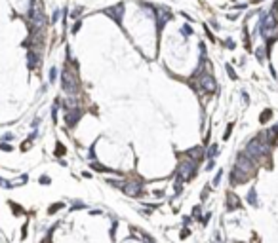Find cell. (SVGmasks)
<instances>
[{
    "label": "cell",
    "instance_id": "6da1fadb",
    "mask_svg": "<svg viewBox=\"0 0 278 243\" xmlns=\"http://www.w3.org/2000/svg\"><path fill=\"white\" fill-rule=\"evenodd\" d=\"M29 21H30V27L33 30L30 32L36 34L40 29H42V25L46 23V13H44V6L40 0H33L29 6Z\"/></svg>",
    "mask_w": 278,
    "mask_h": 243
},
{
    "label": "cell",
    "instance_id": "7a4b0ae2",
    "mask_svg": "<svg viewBox=\"0 0 278 243\" xmlns=\"http://www.w3.org/2000/svg\"><path fill=\"white\" fill-rule=\"evenodd\" d=\"M269 150H271V144L261 137L251 139V141L246 144V154H248L251 160H257V158L265 156V154H269Z\"/></svg>",
    "mask_w": 278,
    "mask_h": 243
},
{
    "label": "cell",
    "instance_id": "3957f363",
    "mask_svg": "<svg viewBox=\"0 0 278 243\" xmlns=\"http://www.w3.org/2000/svg\"><path fill=\"white\" fill-rule=\"evenodd\" d=\"M194 173H196V162H194V160H185V162H181V165H179V169H177V180H175V190L177 192H179V188H181V182L193 179Z\"/></svg>",
    "mask_w": 278,
    "mask_h": 243
},
{
    "label": "cell",
    "instance_id": "277c9868",
    "mask_svg": "<svg viewBox=\"0 0 278 243\" xmlns=\"http://www.w3.org/2000/svg\"><path fill=\"white\" fill-rule=\"evenodd\" d=\"M61 86H63V91H67V95H71V97H74L76 93H78V80H76V76L67 69V66L63 69Z\"/></svg>",
    "mask_w": 278,
    "mask_h": 243
},
{
    "label": "cell",
    "instance_id": "5b68a950",
    "mask_svg": "<svg viewBox=\"0 0 278 243\" xmlns=\"http://www.w3.org/2000/svg\"><path fill=\"white\" fill-rule=\"evenodd\" d=\"M198 84L206 93H215L217 91V82H215V78L210 74V72H202V74L198 76Z\"/></svg>",
    "mask_w": 278,
    "mask_h": 243
},
{
    "label": "cell",
    "instance_id": "8992f818",
    "mask_svg": "<svg viewBox=\"0 0 278 243\" xmlns=\"http://www.w3.org/2000/svg\"><path fill=\"white\" fill-rule=\"evenodd\" d=\"M236 167L240 169L242 173H246V175H250L251 171H253V160H251L246 152H240L238 154V158H236Z\"/></svg>",
    "mask_w": 278,
    "mask_h": 243
},
{
    "label": "cell",
    "instance_id": "52a82bcc",
    "mask_svg": "<svg viewBox=\"0 0 278 243\" xmlns=\"http://www.w3.org/2000/svg\"><path fill=\"white\" fill-rule=\"evenodd\" d=\"M122 190H124V194L130 196V198H139V196L143 194V182H139V180H128V182L122 186Z\"/></svg>",
    "mask_w": 278,
    "mask_h": 243
},
{
    "label": "cell",
    "instance_id": "ba28073f",
    "mask_svg": "<svg viewBox=\"0 0 278 243\" xmlns=\"http://www.w3.org/2000/svg\"><path fill=\"white\" fill-rule=\"evenodd\" d=\"M103 13L109 15L111 19H114L116 23H122V15H124V4L118 2V4H114V6H111V8H105V10H103Z\"/></svg>",
    "mask_w": 278,
    "mask_h": 243
},
{
    "label": "cell",
    "instance_id": "9c48e42d",
    "mask_svg": "<svg viewBox=\"0 0 278 243\" xmlns=\"http://www.w3.org/2000/svg\"><path fill=\"white\" fill-rule=\"evenodd\" d=\"M82 108H71V110H65V122H67V127H74L76 123H78V120L82 118Z\"/></svg>",
    "mask_w": 278,
    "mask_h": 243
},
{
    "label": "cell",
    "instance_id": "30bf717a",
    "mask_svg": "<svg viewBox=\"0 0 278 243\" xmlns=\"http://www.w3.org/2000/svg\"><path fill=\"white\" fill-rule=\"evenodd\" d=\"M156 17V29H158V34L162 32V29H164V25H166L169 19H172V12L169 10H166V8H160L158 10V13L154 15Z\"/></svg>",
    "mask_w": 278,
    "mask_h": 243
},
{
    "label": "cell",
    "instance_id": "8fae6325",
    "mask_svg": "<svg viewBox=\"0 0 278 243\" xmlns=\"http://www.w3.org/2000/svg\"><path fill=\"white\" fill-rule=\"evenodd\" d=\"M38 63H40V53H38V51H34V49H29V53H27V65H29V69L34 70L38 66Z\"/></svg>",
    "mask_w": 278,
    "mask_h": 243
},
{
    "label": "cell",
    "instance_id": "7c38bea8",
    "mask_svg": "<svg viewBox=\"0 0 278 243\" xmlns=\"http://www.w3.org/2000/svg\"><path fill=\"white\" fill-rule=\"evenodd\" d=\"M246 179H248V175L242 173L238 167H234V169H233V173H230V184H242Z\"/></svg>",
    "mask_w": 278,
    "mask_h": 243
},
{
    "label": "cell",
    "instance_id": "4fadbf2b",
    "mask_svg": "<svg viewBox=\"0 0 278 243\" xmlns=\"http://www.w3.org/2000/svg\"><path fill=\"white\" fill-rule=\"evenodd\" d=\"M238 207H240L238 196H236V194H229V196H227V209L233 211V209H238Z\"/></svg>",
    "mask_w": 278,
    "mask_h": 243
},
{
    "label": "cell",
    "instance_id": "5bb4252c",
    "mask_svg": "<svg viewBox=\"0 0 278 243\" xmlns=\"http://www.w3.org/2000/svg\"><path fill=\"white\" fill-rule=\"evenodd\" d=\"M187 154L190 156V160H194V162H198V160H200V158L204 156V150H202V148H200V146H196V148H190V150H189Z\"/></svg>",
    "mask_w": 278,
    "mask_h": 243
},
{
    "label": "cell",
    "instance_id": "9a60e30c",
    "mask_svg": "<svg viewBox=\"0 0 278 243\" xmlns=\"http://www.w3.org/2000/svg\"><path fill=\"white\" fill-rule=\"evenodd\" d=\"M91 169H95V171H99V173H116L118 175V171H112V169H109V167H103V165H99V163H91Z\"/></svg>",
    "mask_w": 278,
    "mask_h": 243
},
{
    "label": "cell",
    "instance_id": "2e32d148",
    "mask_svg": "<svg viewBox=\"0 0 278 243\" xmlns=\"http://www.w3.org/2000/svg\"><path fill=\"white\" fill-rule=\"evenodd\" d=\"M248 203L250 205H257V196H255V188H250V192H248Z\"/></svg>",
    "mask_w": 278,
    "mask_h": 243
},
{
    "label": "cell",
    "instance_id": "e0dca14e",
    "mask_svg": "<svg viewBox=\"0 0 278 243\" xmlns=\"http://www.w3.org/2000/svg\"><path fill=\"white\" fill-rule=\"evenodd\" d=\"M206 156H208L210 160H213L215 156H217V144H212V146L208 148V152H206Z\"/></svg>",
    "mask_w": 278,
    "mask_h": 243
},
{
    "label": "cell",
    "instance_id": "ac0fdd59",
    "mask_svg": "<svg viewBox=\"0 0 278 243\" xmlns=\"http://www.w3.org/2000/svg\"><path fill=\"white\" fill-rule=\"evenodd\" d=\"M65 154H67V150H65V144L57 143V144H55V156L59 158V156H65Z\"/></svg>",
    "mask_w": 278,
    "mask_h": 243
},
{
    "label": "cell",
    "instance_id": "d6986e66",
    "mask_svg": "<svg viewBox=\"0 0 278 243\" xmlns=\"http://www.w3.org/2000/svg\"><path fill=\"white\" fill-rule=\"evenodd\" d=\"M59 209H63V203H61V201H59V203H54V205H51V207L48 209V213H50V215H54L55 211H59Z\"/></svg>",
    "mask_w": 278,
    "mask_h": 243
},
{
    "label": "cell",
    "instance_id": "ffe728a7",
    "mask_svg": "<svg viewBox=\"0 0 278 243\" xmlns=\"http://www.w3.org/2000/svg\"><path fill=\"white\" fill-rule=\"evenodd\" d=\"M55 80H57V69H55V66H51V69H50V82L54 84Z\"/></svg>",
    "mask_w": 278,
    "mask_h": 243
},
{
    "label": "cell",
    "instance_id": "44dd1931",
    "mask_svg": "<svg viewBox=\"0 0 278 243\" xmlns=\"http://www.w3.org/2000/svg\"><path fill=\"white\" fill-rule=\"evenodd\" d=\"M181 34H183V36H190V34H193L190 25H183V27H181Z\"/></svg>",
    "mask_w": 278,
    "mask_h": 243
},
{
    "label": "cell",
    "instance_id": "7402d4cb",
    "mask_svg": "<svg viewBox=\"0 0 278 243\" xmlns=\"http://www.w3.org/2000/svg\"><path fill=\"white\" fill-rule=\"evenodd\" d=\"M80 13H82V8L78 6L76 10H73V12H71V19H78V17H80Z\"/></svg>",
    "mask_w": 278,
    "mask_h": 243
},
{
    "label": "cell",
    "instance_id": "603a6c76",
    "mask_svg": "<svg viewBox=\"0 0 278 243\" xmlns=\"http://www.w3.org/2000/svg\"><path fill=\"white\" fill-rule=\"evenodd\" d=\"M225 69H227L229 76H230V78H233V80H236V78H238V76H236V72H234V69H233V66H230V65H227V66H225Z\"/></svg>",
    "mask_w": 278,
    "mask_h": 243
},
{
    "label": "cell",
    "instance_id": "cb8c5ba5",
    "mask_svg": "<svg viewBox=\"0 0 278 243\" xmlns=\"http://www.w3.org/2000/svg\"><path fill=\"white\" fill-rule=\"evenodd\" d=\"M233 127H234V126H233V123H229V127H227V129H225V135H223V139H225V141H227V139L230 137V131H233Z\"/></svg>",
    "mask_w": 278,
    "mask_h": 243
},
{
    "label": "cell",
    "instance_id": "d4e9b609",
    "mask_svg": "<svg viewBox=\"0 0 278 243\" xmlns=\"http://www.w3.org/2000/svg\"><path fill=\"white\" fill-rule=\"evenodd\" d=\"M271 114H272V112H271V110H265V112H263V114H261V122H263V123H265V122H267V120H269V118H271Z\"/></svg>",
    "mask_w": 278,
    "mask_h": 243
},
{
    "label": "cell",
    "instance_id": "484cf974",
    "mask_svg": "<svg viewBox=\"0 0 278 243\" xmlns=\"http://www.w3.org/2000/svg\"><path fill=\"white\" fill-rule=\"evenodd\" d=\"M221 177H223V171H221V169H219V171H217V175H215V179H213V186H217V184H219Z\"/></svg>",
    "mask_w": 278,
    "mask_h": 243
},
{
    "label": "cell",
    "instance_id": "4316f807",
    "mask_svg": "<svg viewBox=\"0 0 278 243\" xmlns=\"http://www.w3.org/2000/svg\"><path fill=\"white\" fill-rule=\"evenodd\" d=\"M50 182H51V179L48 175H42V177H40V184H50Z\"/></svg>",
    "mask_w": 278,
    "mask_h": 243
},
{
    "label": "cell",
    "instance_id": "83f0119b",
    "mask_svg": "<svg viewBox=\"0 0 278 243\" xmlns=\"http://www.w3.org/2000/svg\"><path fill=\"white\" fill-rule=\"evenodd\" d=\"M0 186H4V188H13V184H10L6 179H0Z\"/></svg>",
    "mask_w": 278,
    "mask_h": 243
},
{
    "label": "cell",
    "instance_id": "f1b7e54d",
    "mask_svg": "<svg viewBox=\"0 0 278 243\" xmlns=\"http://www.w3.org/2000/svg\"><path fill=\"white\" fill-rule=\"evenodd\" d=\"M8 141H13V133H6L2 137V143H8Z\"/></svg>",
    "mask_w": 278,
    "mask_h": 243
},
{
    "label": "cell",
    "instance_id": "f546056e",
    "mask_svg": "<svg viewBox=\"0 0 278 243\" xmlns=\"http://www.w3.org/2000/svg\"><path fill=\"white\" fill-rule=\"evenodd\" d=\"M80 27H82V21H76V23L73 25V30H71V32H73V34H74V32H78V29H80Z\"/></svg>",
    "mask_w": 278,
    "mask_h": 243
},
{
    "label": "cell",
    "instance_id": "4dcf8cb0",
    "mask_svg": "<svg viewBox=\"0 0 278 243\" xmlns=\"http://www.w3.org/2000/svg\"><path fill=\"white\" fill-rule=\"evenodd\" d=\"M0 148H2V150H6V152H10V150H12L13 146H10L8 143H0Z\"/></svg>",
    "mask_w": 278,
    "mask_h": 243
},
{
    "label": "cell",
    "instance_id": "1f68e13d",
    "mask_svg": "<svg viewBox=\"0 0 278 243\" xmlns=\"http://www.w3.org/2000/svg\"><path fill=\"white\" fill-rule=\"evenodd\" d=\"M61 13H63V12H61V10H55V12H54V17H51V21L55 23V21H57V17H59Z\"/></svg>",
    "mask_w": 278,
    "mask_h": 243
},
{
    "label": "cell",
    "instance_id": "d6a6232c",
    "mask_svg": "<svg viewBox=\"0 0 278 243\" xmlns=\"http://www.w3.org/2000/svg\"><path fill=\"white\" fill-rule=\"evenodd\" d=\"M225 46H227L229 49H233V48H234V42H233V40L229 38V40H225Z\"/></svg>",
    "mask_w": 278,
    "mask_h": 243
},
{
    "label": "cell",
    "instance_id": "836d02e7",
    "mask_svg": "<svg viewBox=\"0 0 278 243\" xmlns=\"http://www.w3.org/2000/svg\"><path fill=\"white\" fill-rule=\"evenodd\" d=\"M143 239H145V243H154V241H152V237H149L147 234H143Z\"/></svg>",
    "mask_w": 278,
    "mask_h": 243
},
{
    "label": "cell",
    "instance_id": "e575fe53",
    "mask_svg": "<svg viewBox=\"0 0 278 243\" xmlns=\"http://www.w3.org/2000/svg\"><path fill=\"white\" fill-rule=\"evenodd\" d=\"M257 57H259V61H263V49H261V48L257 49Z\"/></svg>",
    "mask_w": 278,
    "mask_h": 243
},
{
    "label": "cell",
    "instance_id": "d590c367",
    "mask_svg": "<svg viewBox=\"0 0 278 243\" xmlns=\"http://www.w3.org/2000/svg\"><path fill=\"white\" fill-rule=\"evenodd\" d=\"M193 215H194V216H198V215H200V207H198V205L193 209Z\"/></svg>",
    "mask_w": 278,
    "mask_h": 243
},
{
    "label": "cell",
    "instance_id": "8d00e7d4",
    "mask_svg": "<svg viewBox=\"0 0 278 243\" xmlns=\"http://www.w3.org/2000/svg\"><path fill=\"white\" fill-rule=\"evenodd\" d=\"M206 34H208V38L212 40V42H213V40H215V38H213V34H212V30H208V29H206Z\"/></svg>",
    "mask_w": 278,
    "mask_h": 243
},
{
    "label": "cell",
    "instance_id": "74e56055",
    "mask_svg": "<svg viewBox=\"0 0 278 243\" xmlns=\"http://www.w3.org/2000/svg\"><path fill=\"white\" fill-rule=\"evenodd\" d=\"M213 165H215V163H213V160H210V163H208V167H206V169H208V171H210V169H212Z\"/></svg>",
    "mask_w": 278,
    "mask_h": 243
},
{
    "label": "cell",
    "instance_id": "f35d334b",
    "mask_svg": "<svg viewBox=\"0 0 278 243\" xmlns=\"http://www.w3.org/2000/svg\"><path fill=\"white\" fill-rule=\"evenodd\" d=\"M189 234H190V232H189V230H183V232H181V237H187Z\"/></svg>",
    "mask_w": 278,
    "mask_h": 243
}]
</instances>
